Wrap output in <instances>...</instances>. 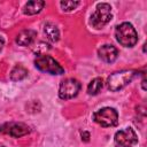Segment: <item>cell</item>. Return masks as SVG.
<instances>
[{"mask_svg":"<svg viewBox=\"0 0 147 147\" xmlns=\"http://www.w3.org/2000/svg\"><path fill=\"white\" fill-rule=\"evenodd\" d=\"M138 142V136L132 127H125L115 133L114 146L115 147H133Z\"/></svg>","mask_w":147,"mask_h":147,"instance_id":"cell-6","label":"cell"},{"mask_svg":"<svg viewBox=\"0 0 147 147\" xmlns=\"http://www.w3.org/2000/svg\"><path fill=\"white\" fill-rule=\"evenodd\" d=\"M34 67L46 74H51V75H62L64 74V69L63 67L52 56L47 55V54H42V55H38L34 60Z\"/></svg>","mask_w":147,"mask_h":147,"instance_id":"cell-4","label":"cell"},{"mask_svg":"<svg viewBox=\"0 0 147 147\" xmlns=\"http://www.w3.org/2000/svg\"><path fill=\"white\" fill-rule=\"evenodd\" d=\"M44 32H45L46 37L51 41H53V42L57 41L59 38H60V31H59V29L56 28V25H54L52 23H46L44 25Z\"/></svg>","mask_w":147,"mask_h":147,"instance_id":"cell-12","label":"cell"},{"mask_svg":"<svg viewBox=\"0 0 147 147\" xmlns=\"http://www.w3.org/2000/svg\"><path fill=\"white\" fill-rule=\"evenodd\" d=\"M34 37H36V32L33 30H23L17 34L16 42L21 46H28L33 41Z\"/></svg>","mask_w":147,"mask_h":147,"instance_id":"cell-11","label":"cell"},{"mask_svg":"<svg viewBox=\"0 0 147 147\" xmlns=\"http://www.w3.org/2000/svg\"><path fill=\"white\" fill-rule=\"evenodd\" d=\"M6 132L13 138H20L30 133V127L23 123H13L8 125V129L6 130Z\"/></svg>","mask_w":147,"mask_h":147,"instance_id":"cell-9","label":"cell"},{"mask_svg":"<svg viewBox=\"0 0 147 147\" xmlns=\"http://www.w3.org/2000/svg\"><path fill=\"white\" fill-rule=\"evenodd\" d=\"M45 6V1L42 0H32L25 3L23 8V13L25 15H36L41 11V9Z\"/></svg>","mask_w":147,"mask_h":147,"instance_id":"cell-10","label":"cell"},{"mask_svg":"<svg viewBox=\"0 0 147 147\" xmlns=\"http://www.w3.org/2000/svg\"><path fill=\"white\" fill-rule=\"evenodd\" d=\"M141 84H142V90H144V91H146V79H145V78L142 79Z\"/></svg>","mask_w":147,"mask_h":147,"instance_id":"cell-17","label":"cell"},{"mask_svg":"<svg viewBox=\"0 0 147 147\" xmlns=\"http://www.w3.org/2000/svg\"><path fill=\"white\" fill-rule=\"evenodd\" d=\"M3 45H5V41H3V39L0 37V51L2 49V47H3Z\"/></svg>","mask_w":147,"mask_h":147,"instance_id":"cell-18","label":"cell"},{"mask_svg":"<svg viewBox=\"0 0 147 147\" xmlns=\"http://www.w3.org/2000/svg\"><path fill=\"white\" fill-rule=\"evenodd\" d=\"M0 147H6V146H3V145H0Z\"/></svg>","mask_w":147,"mask_h":147,"instance_id":"cell-19","label":"cell"},{"mask_svg":"<svg viewBox=\"0 0 147 147\" xmlns=\"http://www.w3.org/2000/svg\"><path fill=\"white\" fill-rule=\"evenodd\" d=\"M79 3H80L79 1L64 0V1H61V2H60V6H61V8H62L64 11H71V10H74V9H76V7H77Z\"/></svg>","mask_w":147,"mask_h":147,"instance_id":"cell-15","label":"cell"},{"mask_svg":"<svg viewBox=\"0 0 147 147\" xmlns=\"http://www.w3.org/2000/svg\"><path fill=\"white\" fill-rule=\"evenodd\" d=\"M137 70H122V71H116L111 74L107 78V87L111 92H117L129 85L137 76H138Z\"/></svg>","mask_w":147,"mask_h":147,"instance_id":"cell-1","label":"cell"},{"mask_svg":"<svg viewBox=\"0 0 147 147\" xmlns=\"http://www.w3.org/2000/svg\"><path fill=\"white\" fill-rule=\"evenodd\" d=\"M82 139L84 141H88L90 140V133L88 132H83L82 133Z\"/></svg>","mask_w":147,"mask_h":147,"instance_id":"cell-16","label":"cell"},{"mask_svg":"<svg viewBox=\"0 0 147 147\" xmlns=\"http://www.w3.org/2000/svg\"><path fill=\"white\" fill-rule=\"evenodd\" d=\"M98 55L99 57L106 62V63H113L116 61L117 56H118V51L115 46L113 45H109V44H106V45H102L99 49H98Z\"/></svg>","mask_w":147,"mask_h":147,"instance_id":"cell-8","label":"cell"},{"mask_svg":"<svg viewBox=\"0 0 147 147\" xmlns=\"http://www.w3.org/2000/svg\"><path fill=\"white\" fill-rule=\"evenodd\" d=\"M26 77H28V70L21 64H16L10 72V79L13 82H20Z\"/></svg>","mask_w":147,"mask_h":147,"instance_id":"cell-13","label":"cell"},{"mask_svg":"<svg viewBox=\"0 0 147 147\" xmlns=\"http://www.w3.org/2000/svg\"><path fill=\"white\" fill-rule=\"evenodd\" d=\"M93 121L102 127L115 126L118 123V113L113 107H105L93 114Z\"/></svg>","mask_w":147,"mask_h":147,"instance_id":"cell-5","label":"cell"},{"mask_svg":"<svg viewBox=\"0 0 147 147\" xmlns=\"http://www.w3.org/2000/svg\"><path fill=\"white\" fill-rule=\"evenodd\" d=\"M111 17H113V13L110 5L107 2H102L96 5L94 13L91 15L90 23L94 29H101L110 22Z\"/></svg>","mask_w":147,"mask_h":147,"instance_id":"cell-3","label":"cell"},{"mask_svg":"<svg viewBox=\"0 0 147 147\" xmlns=\"http://www.w3.org/2000/svg\"><path fill=\"white\" fill-rule=\"evenodd\" d=\"M102 86H103V80H102V78L96 77V78H94V79H92V80L90 82V84H88V86H87V93H88L90 95H96V94L101 91Z\"/></svg>","mask_w":147,"mask_h":147,"instance_id":"cell-14","label":"cell"},{"mask_svg":"<svg viewBox=\"0 0 147 147\" xmlns=\"http://www.w3.org/2000/svg\"><path fill=\"white\" fill-rule=\"evenodd\" d=\"M82 84L75 78H67L61 82L59 87V96L62 100H69L75 98L80 91Z\"/></svg>","mask_w":147,"mask_h":147,"instance_id":"cell-7","label":"cell"},{"mask_svg":"<svg viewBox=\"0 0 147 147\" xmlns=\"http://www.w3.org/2000/svg\"><path fill=\"white\" fill-rule=\"evenodd\" d=\"M115 37L116 40L124 47H133L138 41L137 31L129 22H123L116 26Z\"/></svg>","mask_w":147,"mask_h":147,"instance_id":"cell-2","label":"cell"}]
</instances>
